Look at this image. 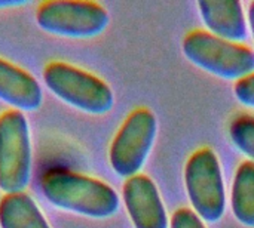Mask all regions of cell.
Segmentation results:
<instances>
[{"instance_id":"1","label":"cell","mask_w":254,"mask_h":228,"mask_svg":"<svg viewBox=\"0 0 254 228\" xmlns=\"http://www.w3.org/2000/svg\"><path fill=\"white\" fill-rule=\"evenodd\" d=\"M40 187L52 206L82 217L104 220L119 209V196L109 184L82 174L54 169L43 175Z\"/></svg>"},{"instance_id":"2","label":"cell","mask_w":254,"mask_h":228,"mask_svg":"<svg viewBox=\"0 0 254 228\" xmlns=\"http://www.w3.org/2000/svg\"><path fill=\"white\" fill-rule=\"evenodd\" d=\"M46 88L67 105L101 116L113 108L115 96L110 86L100 77L63 61H52L43 68Z\"/></svg>"},{"instance_id":"3","label":"cell","mask_w":254,"mask_h":228,"mask_svg":"<svg viewBox=\"0 0 254 228\" xmlns=\"http://www.w3.org/2000/svg\"><path fill=\"white\" fill-rule=\"evenodd\" d=\"M33 150L30 126L24 113L6 110L0 114V190L24 193L30 184Z\"/></svg>"},{"instance_id":"4","label":"cell","mask_w":254,"mask_h":228,"mask_svg":"<svg viewBox=\"0 0 254 228\" xmlns=\"http://www.w3.org/2000/svg\"><path fill=\"white\" fill-rule=\"evenodd\" d=\"M183 53L199 68L228 80H241L254 73V52L205 31H192L183 40Z\"/></svg>"},{"instance_id":"5","label":"cell","mask_w":254,"mask_h":228,"mask_svg":"<svg viewBox=\"0 0 254 228\" xmlns=\"http://www.w3.org/2000/svg\"><path fill=\"white\" fill-rule=\"evenodd\" d=\"M109 12L95 1L48 0L36 10L37 25L51 34L68 39H91L109 25Z\"/></svg>"},{"instance_id":"6","label":"cell","mask_w":254,"mask_h":228,"mask_svg":"<svg viewBox=\"0 0 254 228\" xmlns=\"http://www.w3.org/2000/svg\"><path fill=\"white\" fill-rule=\"evenodd\" d=\"M185 182L196 215L207 223L219 221L225 214L226 194L220 163L213 150L201 148L190 156Z\"/></svg>"},{"instance_id":"7","label":"cell","mask_w":254,"mask_h":228,"mask_svg":"<svg viewBox=\"0 0 254 228\" xmlns=\"http://www.w3.org/2000/svg\"><path fill=\"white\" fill-rule=\"evenodd\" d=\"M156 128V119L147 108H137L127 117L109 150L110 166L119 177L128 180L138 175L152 150Z\"/></svg>"},{"instance_id":"8","label":"cell","mask_w":254,"mask_h":228,"mask_svg":"<svg viewBox=\"0 0 254 228\" xmlns=\"http://www.w3.org/2000/svg\"><path fill=\"white\" fill-rule=\"evenodd\" d=\"M124 203L135 228H168V218L153 181L134 175L124 184Z\"/></svg>"},{"instance_id":"9","label":"cell","mask_w":254,"mask_h":228,"mask_svg":"<svg viewBox=\"0 0 254 228\" xmlns=\"http://www.w3.org/2000/svg\"><path fill=\"white\" fill-rule=\"evenodd\" d=\"M0 101L21 113L36 111L43 102V91L28 71L0 58Z\"/></svg>"},{"instance_id":"10","label":"cell","mask_w":254,"mask_h":228,"mask_svg":"<svg viewBox=\"0 0 254 228\" xmlns=\"http://www.w3.org/2000/svg\"><path fill=\"white\" fill-rule=\"evenodd\" d=\"M201 16L213 36L228 42H240L247 36L243 4L235 0H201Z\"/></svg>"},{"instance_id":"11","label":"cell","mask_w":254,"mask_h":228,"mask_svg":"<svg viewBox=\"0 0 254 228\" xmlns=\"http://www.w3.org/2000/svg\"><path fill=\"white\" fill-rule=\"evenodd\" d=\"M0 228H51L36 202L27 193L0 199Z\"/></svg>"},{"instance_id":"12","label":"cell","mask_w":254,"mask_h":228,"mask_svg":"<svg viewBox=\"0 0 254 228\" xmlns=\"http://www.w3.org/2000/svg\"><path fill=\"white\" fill-rule=\"evenodd\" d=\"M232 211L246 227H254V163L243 162L232 185Z\"/></svg>"},{"instance_id":"13","label":"cell","mask_w":254,"mask_h":228,"mask_svg":"<svg viewBox=\"0 0 254 228\" xmlns=\"http://www.w3.org/2000/svg\"><path fill=\"white\" fill-rule=\"evenodd\" d=\"M231 139L240 151H243L254 163V117L238 116L229 128Z\"/></svg>"},{"instance_id":"14","label":"cell","mask_w":254,"mask_h":228,"mask_svg":"<svg viewBox=\"0 0 254 228\" xmlns=\"http://www.w3.org/2000/svg\"><path fill=\"white\" fill-rule=\"evenodd\" d=\"M234 93L241 104L254 108V73L235 83Z\"/></svg>"},{"instance_id":"15","label":"cell","mask_w":254,"mask_h":228,"mask_svg":"<svg viewBox=\"0 0 254 228\" xmlns=\"http://www.w3.org/2000/svg\"><path fill=\"white\" fill-rule=\"evenodd\" d=\"M171 228H205L201 218L190 209H179L171 218Z\"/></svg>"},{"instance_id":"16","label":"cell","mask_w":254,"mask_h":228,"mask_svg":"<svg viewBox=\"0 0 254 228\" xmlns=\"http://www.w3.org/2000/svg\"><path fill=\"white\" fill-rule=\"evenodd\" d=\"M27 0H0V9H7V7H18L27 4Z\"/></svg>"},{"instance_id":"17","label":"cell","mask_w":254,"mask_h":228,"mask_svg":"<svg viewBox=\"0 0 254 228\" xmlns=\"http://www.w3.org/2000/svg\"><path fill=\"white\" fill-rule=\"evenodd\" d=\"M249 22H250V27H252V33H253L254 39V1H252L250 6H249Z\"/></svg>"}]
</instances>
